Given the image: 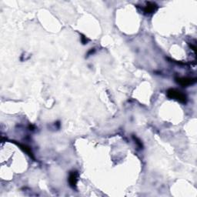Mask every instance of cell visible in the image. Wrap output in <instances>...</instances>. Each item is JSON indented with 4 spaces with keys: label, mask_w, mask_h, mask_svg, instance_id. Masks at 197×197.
Returning a JSON list of instances; mask_svg holds the SVG:
<instances>
[{
    "label": "cell",
    "mask_w": 197,
    "mask_h": 197,
    "mask_svg": "<svg viewBox=\"0 0 197 197\" xmlns=\"http://www.w3.org/2000/svg\"><path fill=\"white\" fill-rule=\"evenodd\" d=\"M167 96L170 99H173L181 103H186L187 99L186 95L175 89H170L167 91Z\"/></svg>",
    "instance_id": "1"
},
{
    "label": "cell",
    "mask_w": 197,
    "mask_h": 197,
    "mask_svg": "<svg viewBox=\"0 0 197 197\" xmlns=\"http://www.w3.org/2000/svg\"><path fill=\"white\" fill-rule=\"evenodd\" d=\"M176 82L180 85H181L183 87H187L190 85H193L196 82V78H188V77H181L177 78Z\"/></svg>",
    "instance_id": "2"
},
{
    "label": "cell",
    "mask_w": 197,
    "mask_h": 197,
    "mask_svg": "<svg viewBox=\"0 0 197 197\" xmlns=\"http://www.w3.org/2000/svg\"><path fill=\"white\" fill-rule=\"evenodd\" d=\"M78 173L77 172H71L69 177V183L70 186L72 188H76L78 181Z\"/></svg>",
    "instance_id": "3"
},
{
    "label": "cell",
    "mask_w": 197,
    "mask_h": 197,
    "mask_svg": "<svg viewBox=\"0 0 197 197\" xmlns=\"http://www.w3.org/2000/svg\"><path fill=\"white\" fill-rule=\"evenodd\" d=\"M157 9V6L155 3L149 2L146 3V6L145 7V12L147 13H153Z\"/></svg>",
    "instance_id": "4"
},
{
    "label": "cell",
    "mask_w": 197,
    "mask_h": 197,
    "mask_svg": "<svg viewBox=\"0 0 197 197\" xmlns=\"http://www.w3.org/2000/svg\"><path fill=\"white\" fill-rule=\"evenodd\" d=\"M18 145H19V147H20V148L22 149L23 151L26 152V153H27L28 155H29V156L32 157V159H34V157H33L32 152L31 151V149L29 148V146H27V145H21V144H18Z\"/></svg>",
    "instance_id": "5"
}]
</instances>
